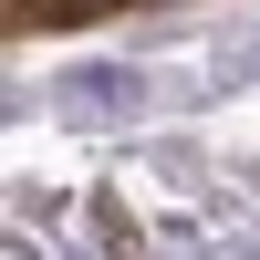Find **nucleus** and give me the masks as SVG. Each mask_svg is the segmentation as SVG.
Instances as JSON below:
<instances>
[{"mask_svg": "<svg viewBox=\"0 0 260 260\" xmlns=\"http://www.w3.org/2000/svg\"><path fill=\"white\" fill-rule=\"evenodd\" d=\"M146 104H156V73H136V62H73V73L52 83V115L62 125H136Z\"/></svg>", "mask_w": 260, "mask_h": 260, "instance_id": "f257e3e1", "label": "nucleus"}]
</instances>
